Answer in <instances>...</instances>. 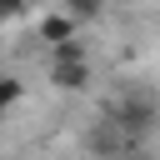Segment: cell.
Masks as SVG:
<instances>
[{"instance_id":"6da1fadb","label":"cell","mask_w":160,"mask_h":160,"mask_svg":"<svg viewBox=\"0 0 160 160\" xmlns=\"http://www.w3.org/2000/svg\"><path fill=\"white\" fill-rule=\"evenodd\" d=\"M110 125L135 145V140H145L155 125H160V105L145 95V90H135V95H120L115 100V110H110Z\"/></svg>"},{"instance_id":"7a4b0ae2","label":"cell","mask_w":160,"mask_h":160,"mask_svg":"<svg viewBox=\"0 0 160 160\" xmlns=\"http://www.w3.org/2000/svg\"><path fill=\"white\" fill-rule=\"evenodd\" d=\"M50 85L55 90H85L90 85V60H50Z\"/></svg>"},{"instance_id":"3957f363","label":"cell","mask_w":160,"mask_h":160,"mask_svg":"<svg viewBox=\"0 0 160 160\" xmlns=\"http://www.w3.org/2000/svg\"><path fill=\"white\" fill-rule=\"evenodd\" d=\"M70 35H80V25H75L65 10H55V15H45V20H40V40H45V45H55V40H70Z\"/></svg>"},{"instance_id":"277c9868","label":"cell","mask_w":160,"mask_h":160,"mask_svg":"<svg viewBox=\"0 0 160 160\" xmlns=\"http://www.w3.org/2000/svg\"><path fill=\"white\" fill-rule=\"evenodd\" d=\"M125 145H130V140H125V135H120L110 120H105V125L90 135V150H95V155H110V160H120V150H125Z\"/></svg>"},{"instance_id":"5b68a950","label":"cell","mask_w":160,"mask_h":160,"mask_svg":"<svg viewBox=\"0 0 160 160\" xmlns=\"http://www.w3.org/2000/svg\"><path fill=\"white\" fill-rule=\"evenodd\" d=\"M65 5V15L75 20V25H85V20H95L100 10H105V0H60Z\"/></svg>"},{"instance_id":"8992f818","label":"cell","mask_w":160,"mask_h":160,"mask_svg":"<svg viewBox=\"0 0 160 160\" xmlns=\"http://www.w3.org/2000/svg\"><path fill=\"white\" fill-rule=\"evenodd\" d=\"M50 55H55V60H90L80 35H70V40H55V45H50Z\"/></svg>"},{"instance_id":"52a82bcc","label":"cell","mask_w":160,"mask_h":160,"mask_svg":"<svg viewBox=\"0 0 160 160\" xmlns=\"http://www.w3.org/2000/svg\"><path fill=\"white\" fill-rule=\"evenodd\" d=\"M20 95H25V85H20L15 75H0V115H5V110H10Z\"/></svg>"},{"instance_id":"ba28073f","label":"cell","mask_w":160,"mask_h":160,"mask_svg":"<svg viewBox=\"0 0 160 160\" xmlns=\"http://www.w3.org/2000/svg\"><path fill=\"white\" fill-rule=\"evenodd\" d=\"M15 15H25V0H0V25L15 20Z\"/></svg>"},{"instance_id":"9c48e42d","label":"cell","mask_w":160,"mask_h":160,"mask_svg":"<svg viewBox=\"0 0 160 160\" xmlns=\"http://www.w3.org/2000/svg\"><path fill=\"white\" fill-rule=\"evenodd\" d=\"M120 5H140V0H120Z\"/></svg>"}]
</instances>
